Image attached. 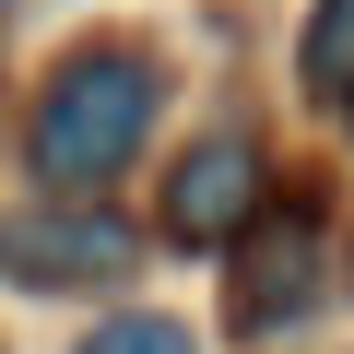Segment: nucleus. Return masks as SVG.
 Wrapping results in <instances>:
<instances>
[{"mask_svg": "<svg viewBox=\"0 0 354 354\" xmlns=\"http://www.w3.org/2000/svg\"><path fill=\"white\" fill-rule=\"evenodd\" d=\"M153 106H165V83H153L142 48H71L48 71V95H36V177L48 189H106L142 153Z\"/></svg>", "mask_w": 354, "mask_h": 354, "instance_id": "f257e3e1", "label": "nucleus"}, {"mask_svg": "<svg viewBox=\"0 0 354 354\" xmlns=\"http://www.w3.org/2000/svg\"><path fill=\"white\" fill-rule=\"evenodd\" d=\"M142 236L106 213V201H24L0 213V283L24 295H95V283H130Z\"/></svg>", "mask_w": 354, "mask_h": 354, "instance_id": "f03ea898", "label": "nucleus"}, {"mask_svg": "<svg viewBox=\"0 0 354 354\" xmlns=\"http://www.w3.org/2000/svg\"><path fill=\"white\" fill-rule=\"evenodd\" d=\"M260 201H272L260 189V142L213 130V142H189V153L165 165V248H225Z\"/></svg>", "mask_w": 354, "mask_h": 354, "instance_id": "7ed1b4c3", "label": "nucleus"}, {"mask_svg": "<svg viewBox=\"0 0 354 354\" xmlns=\"http://www.w3.org/2000/svg\"><path fill=\"white\" fill-rule=\"evenodd\" d=\"M225 248H236V330H283V319L319 307V225L307 213H283V225L248 213Z\"/></svg>", "mask_w": 354, "mask_h": 354, "instance_id": "20e7f679", "label": "nucleus"}, {"mask_svg": "<svg viewBox=\"0 0 354 354\" xmlns=\"http://www.w3.org/2000/svg\"><path fill=\"white\" fill-rule=\"evenodd\" d=\"M307 83L319 95L354 83V0H319V12H307Z\"/></svg>", "mask_w": 354, "mask_h": 354, "instance_id": "39448f33", "label": "nucleus"}, {"mask_svg": "<svg viewBox=\"0 0 354 354\" xmlns=\"http://www.w3.org/2000/svg\"><path fill=\"white\" fill-rule=\"evenodd\" d=\"M71 354H201V342L177 330V319H153V307H142V319H95Z\"/></svg>", "mask_w": 354, "mask_h": 354, "instance_id": "423d86ee", "label": "nucleus"}, {"mask_svg": "<svg viewBox=\"0 0 354 354\" xmlns=\"http://www.w3.org/2000/svg\"><path fill=\"white\" fill-rule=\"evenodd\" d=\"M342 95H354V83H342ZM342 118H354V106H342Z\"/></svg>", "mask_w": 354, "mask_h": 354, "instance_id": "0eeeda50", "label": "nucleus"}, {"mask_svg": "<svg viewBox=\"0 0 354 354\" xmlns=\"http://www.w3.org/2000/svg\"><path fill=\"white\" fill-rule=\"evenodd\" d=\"M0 12H12V0H0Z\"/></svg>", "mask_w": 354, "mask_h": 354, "instance_id": "6e6552de", "label": "nucleus"}]
</instances>
